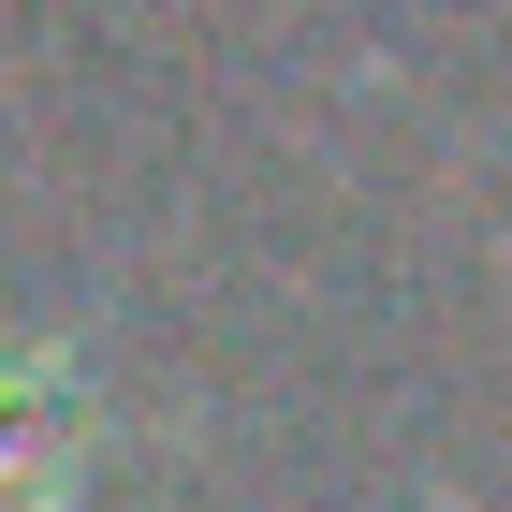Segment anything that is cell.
Returning a JSON list of instances; mask_svg holds the SVG:
<instances>
[{
  "label": "cell",
  "mask_w": 512,
  "mask_h": 512,
  "mask_svg": "<svg viewBox=\"0 0 512 512\" xmlns=\"http://www.w3.org/2000/svg\"><path fill=\"white\" fill-rule=\"evenodd\" d=\"M59 439H74V381L44 352H0V512L59 483Z\"/></svg>",
  "instance_id": "6da1fadb"
}]
</instances>
